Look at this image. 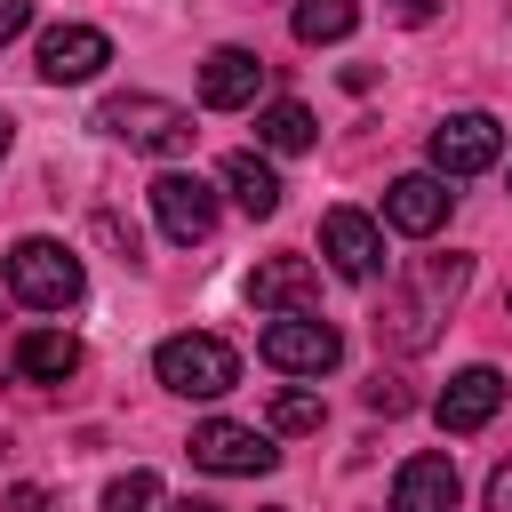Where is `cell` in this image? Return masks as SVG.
<instances>
[{"mask_svg":"<svg viewBox=\"0 0 512 512\" xmlns=\"http://www.w3.org/2000/svg\"><path fill=\"white\" fill-rule=\"evenodd\" d=\"M464 280H472V264H464V256H416V264H408V272L384 288L376 336H384L392 352H424V344L440 336L448 304L464 296Z\"/></svg>","mask_w":512,"mask_h":512,"instance_id":"1","label":"cell"},{"mask_svg":"<svg viewBox=\"0 0 512 512\" xmlns=\"http://www.w3.org/2000/svg\"><path fill=\"white\" fill-rule=\"evenodd\" d=\"M0 272H8V296H16L24 312H64V304H80V288H88L80 256H72L64 240H48V232L16 240V248L0 256Z\"/></svg>","mask_w":512,"mask_h":512,"instance_id":"2","label":"cell"},{"mask_svg":"<svg viewBox=\"0 0 512 512\" xmlns=\"http://www.w3.org/2000/svg\"><path fill=\"white\" fill-rule=\"evenodd\" d=\"M96 128L112 144H128V152H160V160L192 152V112L168 104V96H104L96 104Z\"/></svg>","mask_w":512,"mask_h":512,"instance_id":"3","label":"cell"},{"mask_svg":"<svg viewBox=\"0 0 512 512\" xmlns=\"http://www.w3.org/2000/svg\"><path fill=\"white\" fill-rule=\"evenodd\" d=\"M152 376H160L168 392H184V400H224V392L240 384V352H232L224 336L184 328V336H168V344L152 352Z\"/></svg>","mask_w":512,"mask_h":512,"instance_id":"4","label":"cell"},{"mask_svg":"<svg viewBox=\"0 0 512 512\" xmlns=\"http://www.w3.org/2000/svg\"><path fill=\"white\" fill-rule=\"evenodd\" d=\"M192 464L200 472H224V480H256V472H272L280 464V448H272V432H256V424H232V416H208V424H192Z\"/></svg>","mask_w":512,"mask_h":512,"instance_id":"5","label":"cell"},{"mask_svg":"<svg viewBox=\"0 0 512 512\" xmlns=\"http://www.w3.org/2000/svg\"><path fill=\"white\" fill-rule=\"evenodd\" d=\"M256 352H264L280 376H328V368L344 360V336H336L328 320H312V312H280Z\"/></svg>","mask_w":512,"mask_h":512,"instance_id":"6","label":"cell"},{"mask_svg":"<svg viewBox=\"0 0 512 512\" xmlns=\"http://www.w3.org/2000/svg\"><path fill=\"white\" fill-rule=\"evenodd\" d=\"M104 64H112V40H104L96 24H48L40 48H32V72H40L48 88H80V80H96Z\"/></svg>","mask_w":512,"mask_h":512,"instance_id":"7","label":"cell"},{"mask_svg":"<svg viewBox=\"0 0 512 512\" xmlns=\"http://www.w3.org/2000/svg\"><path fill=\"white\" fill-rule=\"evenodd\" d=\"M152 216H160V232L176 248H192V240L216 232V184L208 176H184V168H160L152 176Z\"/></svg>","mask_w":512,"mask_h":512,"instance_id":"8","label":"cell"},{"mask_svg":"<svg viewBox=\"0 0 512 512\" xmlns=\"http://www.w3.org/2000/svg\"><path fill=\"white\" fill-rule=\"evenodd\" d=\"M496 152H504L496 112H448L432 128V176H480V168H496Z\"/></svg>","mask_w":512,"mask_h":512,"instance_id":"9","label":"cell"},{"mask_svg":"<svg viewBox=\"0 0 512 512\" xmlns=\"http://www.w3.org/2000/svg\"><path fill=\"white\" fill-rule=\"evenodd\" d=\"M320 256H328L336 280H376V264H384V232H376V216H360V208H328V216H320Z\"/></svg>","mask_w":512,"mask_h":512,"instance_id":"10","label":"cell"},{"mask_svg":"<svg viewBox=\"0 0 512 512\" xmlns=\"http://www.w3.org/2000/svg\"><path fill=\"white\" fill-rule=\"evenodd\" d=\"M256 96H264V56L256 48H216L200 64V104L208 112H248Z\"/></svg>","mask_w":512,"mask_h":512,"instance_id":"11","label":"cell"},{"mask_svg":"<svg viewBox=\"0 0 512 512\" xmlns=\"http://www.w3.org/2000/svg\"><path fill=\"white\" fill-rule=\"evenodd\" d=\"M448 176H400L392 192H384V224L392 232H408V240H432L440 224H448Z\"/></svg>","mask_w":512,"mask_h":512,"instance_id":"12","label":"cell"},{"mask_svg":"<svg viewBox=\"0 0 512 512\" xmlns=\"http://www.w3.org/2000/svg\"><path fill=\"white\" fill-rule=\"evenodd\" d=\"M312 296H320V272L304 264V256H264L256 272H248V304L256 312H312Z\"/></svg>","mask_w":512,"mask_h":512,"instance_id":"13","label":"cell"},{"mask_svg":"<svg viewBox=\"0 0 512 512\" xmlns=\"http://www.w3.org/2000/svg\"><path fill=\"white\" fill-rule=\"evenodd\" d=\"M496 408H504V376H496V368H456V376H448V392L432 400L440 432H480Z\"/></svg>","mask_w":512,"mask_h":512,"instance_id":"14","label":"cell"},{"mask_svg":"<svg viewBox=\"0 0 512 512\" xmlns=\"http://www.w3.org/2000/svg\"><path fill=\"white\" fill-rule=\"evenodd\" d=\"M456 464L448 456H408L392 480V512H456Z\"/></svg>","mask_w":512,"mask_h":512,"instance_id":"15","label":"cell"},{"mask_svg":"<svg viewBox=\"0 0 512 512\" xmlns=\"http://www.w3.org/2000/svg\"><path fill=\"white\" fill-rule=\"evenodd\" d=\"M16 376H24V384H64V376H80V336H72V328H32V336L16 344Z\"/></svg>","mask_w":512,"mask_h":512,"instance_id":"16","label":"cell"},{"mask_svg":"<svg viewBox=\"0 0 512 512\" xmlns=\"http://www.w3.org/2000/svg\"><path fill=\"white\" fill-rule=\"evenodd\" d=\"M224 192H232L248 216H272V208H280V176H272L264 152H232V160H224Z\"/></svg>","mask_w":512,"mask_h":512,"instance_id":"17","label":"cell"},{"mask_svg":"<svg viewBox=\"0 0 512 512\" xmlns=\"http://www.w3.org/2000/svg\"><path fill=\"white\" fill-rule=\"evenodd\" d=\"M256 144H264V152H312V112H304L296 96L264 104V112H256Z\"/></svg>","mask_w":512,"mask_h":512,"instance_id":"18","label":"cell"},{"mask_svg":"<svg viewBox=\"0 0 512 512\" xmlns=\"http://www.w3.org/2000/svg\"><path fill=\"white\" fill-rule=\"evenodd\" d=\"M296 40L304 48H328V40H344L352 24H360V0H296Z\"/></svg>","mask_w":512,"mask_h":512,"instance_id":"19","label":"cell"},{"mask_svg":"<svg viewBox=\"0 0 512 512\" xmlns=\"http://www.w3.org/2000/svg\"><path fill=\"white\" fill-rule=\"evenodd\" d=\"M104 512H160V472H120L104 488Z\"/></svg>","mask_w":512,"mask_h":512,"instance_id":"20","label":"cell"},{"mask_svg":"<svg viewBox=\"0 0 512 512\" xmlns=\"http://www.w3.org/2000/svg\"><path fill=\"white\" fill-rule=\"evenodd\" d=\"M320 416H328V408H320L312 392H296V384L272 400V432H320Z\"/></svg>","mask_w":512,"mask_h":512,"instance_id":"21","label":"cell"},{"mask_svg":"<svg viewBox=\"0 0 512 512\" xmlns=\"http://www.w3.org/2000/svg\"><path fill=\"white\" fill-rule=\"evenodd\" d=\"M368 408H376V416H400V408H408V384H400V376H376V384H368Z\"/></svg>","mask_w":512,"mask_h":512,"instance_id":"22","label":"cell"},{"mask_svg":"<svg viewBox=\"0 0 512 512\" xmlns=\"http://www.w3.org/2000/svg\"><path fill=\"white\" fill-rule=\"evenodd\" d=\"M96 240H104V248H120V256H136V224H120L112 208L96 216Z\"/></svg>","mask_w":512,"mask_h":512,"instance_id":"23","label":"cell"},{"mask_svg":"<svg viewBox=\"0 0 512 512\" xmlns=\"http://www.w3.org/2000/svg\"><path fill=\"white\" fill-rule=\"evenodd\" d=\"M24 24H32V0H0V48L24 40Z\"/></svg>","mask_w":512,"mask_h":512,"instance_id":"24","label":"cell"},{"mask_svg":"<svg viewBox=\"0 0 512 512\" xmlns=\"http://www.w3.org/2000/svg\"><path fill=\"white\" fill-rule=\"evenodd\" d=\"M488 512H512V456L488 472Z\"/></svg>","mask_w":512,"mask_h":512,"instance_id":"25","label":"cell"},{"mask_svg":"<svg viewBox=\"0 0 512 512\" xmlns=\"http://www.w3.org/2000/svg\"><path fill=\"white\" fill-rule=\"evenodd\" d=\"M8 512H48V488H32V480H24V488H8Z\"/></svg>","mask_w":512,"mask_h":512,"instance_id":"26","label":"cell"},{"mask_svg":"<svg viewBox=\"0 0 512 512\" xmlns=\"http://www.w3.org/2000/svg\"><path fill=\"white\" fill-rule=\"evenodd\" d=\"M384 8H392V16H400V24H424V16H432V8H440V0H384Z\"/></svg>","mask_w":512,"mask_h":512,"instance_id":"27","label":"cell"},{"mask_svg":"<svg viewBox=\"0 0 512 512\" xmlns=\"http://www.w3.org/2000/svg\"><path fill=\"white\" fill-rule=\"evenodd\" d=\"M8 144H16V120H8V112H0V160H8Z\"/></svg>","mask_w":512,"mask_h":512,"instance_id":"28","label":"cell"},{"mask_svg":"<svg viewBox=\"0 0 512 512\" xmlns=\"http://www.w3.org/2000/svg\"><path fill=\"white\" fill-rule=\"evenodd\" d=\"M168 512H216V504H168Z\"/></svg>","mask_w":512,"mask_h":512,"instance_id":"29","label":"cell"},{"mask_svg":"<svg viewBox=\"0 0 512 512\" xmlns=\"http://www.w3.org/2000/svg\"><path fill=\"white\" fill-rule=\"evenodd\" d=\"M0 448H8V440H0Z\"/></svg>","mask_w":512,"mask_h":512,"instance_id":"30","label":"cell"}]
</instances>
